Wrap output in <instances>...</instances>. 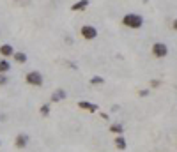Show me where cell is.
<instances>
[{
    "instance_id": "cell-1",
    "label": "cell",
    "mask_w": 177,
    "mask_h": 152,
    "mask_svg": "<svg viewBox=\"0 0 177 152\" xmlns=\"http://www.w3.org/2000/svg\"><path fill=\"white\" fill-rule=\"evenodd\" d=\"M122 25L127 28H140L144 25V18L140 14H135V12H129L126 16L122 18Z\"/></svg>"
},
{
    "instance_id": "cell-9",
    "label": "cell",
    "mask_w": 177,
    "mask_h": 152,
    "mask_svg": "<svg viewBox=\"0 0 177 152\" xmlns=\"http://www.w3.org/2000/svg\"><path fill=\"white\" fill-rule=\"evenodd\" d=\"M11 69V62H7V59H0V74H7Z\"/></svg>"
},
{
    "instance_id": "cell-11",
    "label": "cell",
    "mask_w": 177,
    "mask_h": 152,
    "mask_svg": "<svg viewBox=\"0 0 177 152\" xmlns=\"http://www.w3.org/2000/svg\"><path fill=\"white\" fill-rule=\"evenodd\" d=\"M12 59L16 60L18 64H25V62H27V55H25V53H22V51H14Z\"/></svg>"
},
{
    "instance_id": "cell-14",
    "label": "cell",
    "mask_w": 177,
    "mask_h": 152,
    "mask_svg": "<svg viewBox=\"0 0 177 152\" xmlns=\"http://www.w3.org/2000/svg\"><path fill=\"white\" fill-rule=\"evenodd\" d=\"M115 143H117V147H119V149H126V140H124L122 136H117V138H115Z\"/></svg>"
},
{
    "instance_id": "cell-8",
    "label": "cell",
    "mask_w": 177,
    "mask_h": 152,
    "mask_svg": "<svg viewBox=\"0 0 177 152\" xmlns=\"http://www.w3.org/2000/svg\"><path fill=\"white\" fill-rule=\"evenodd\" d=\"M14 143H16L18 149H25V147H27V143H28V136L27 135H18Z\"/></svg>"
},
{
    "instance_id": "cell-4",
    "label": "cell",
    "mask_w": 177,
    "mask_h": 152,
    "mask_svg": "<svg viewBox=\"0 0 177 152\" xmlns=\"http://www.w3.org/2000/svg\"><path fill=\"white\" fill-rule=\"evenodd\" d=\"M166 53H168V48H166L165 43H154L152 44V55H154V57L163 59V57H166Z\"/></svg>"
},
{
    "instance_id": "cell-7",
    "label": "cell",
    "mask_w": 177,
    "mask_h": 152,
    "mask_svg": "<svg viewBox=\"0 0 177 152\" xmlns=\"http://www.w3.org/2000/svg\"><path fill=\"white\" fill-rule=\"evenodd\" d=\"M62 99H66V90L57 88L55 92L51 94V103H57V101H62Z\"/></svg>"
},
{
    "instance_id": "cell-13",
    "label": "cell",
    "mask_w": 177,
    "mask_h": 152,
    "mask_svg": "<svg viewBox=\"0 0 177 152\" xmlns=\"http://www.w3.org/2000/svg\"><path fill=\"white\" fill-rule=\"evenodd\" d=\"M110 131H112V133H115V135H121L124 129H122L121 124H112V126H110Z\"/></svg>"
},
{
    "instance_id": "cell-15",
    "label": "cell",
    "mask_w": 177,
    "mask_h": 152,
    "mask_svg": "<svg viewBox=\"0 0 177 152\" xmlns=\"http://www.w3.org/2000/svg\"><path fill=\"white\" fill-rule=\"evenodd\" d=\"M39 112H41V115H43V117H46V115H50V104H43Z\"/></svg>"
},
{
    "instance_id": "cell-17",
    "label": "cell",
    "mask_w": 177,
    "mask_h": 152,
    "mask_svg": "<svg viewBox=\"0 0 177 152\" xmlns=\"http://www.w3.org/2000/svg\"><path fill=\"white\" fill-rule=\"evenodd\" d=\"M172 27H174V30H177V18L172 21Z\"/></svg>"
},
{
    "instance_id": "cell-5",
    "label": "cell",
    "mask_w": 177,
    "mask_h": 152,
    "mask_svg": "<svg viewBox=\"0 0 177 152\" xmlns=\"http://www.w3.org/2000/svg\"><path fill=\"white\" fill-rule=\"evenodd\" d=\"M0 53H2V57H7V59H9V57L14 55V48H12L11 44H2V46H0Z\"/></svg>"
},
{
    "instance_id": "cell-6",
    "label": "cell",
    "mask_w": 177,
    "mask_h": 152,
    "mask_svg": "<svg viewBox=\"0 0 177 152\" xmlns=\"http://www.w3.org/2000/svg\"><path fill=\"white\" fill-rule=\"evenodd\" d=\"M87 7H88V0H78L71 6V9L73 11H85Z\"/></svg>"
},
{
    "instance_id": "cell-2",
    "label": "cell",
    "mask_w": 177,
    "mask_h": 152,
    "mask_svg": "<svg viewBox=\"0 0 177 152\" xmlns=\"http://www.w3.org/2000/svg\"><path fill=\"white\" fill-rule=\"evenodd\" d=\"M25 80H27V83H30V85H34V87H41V85H43V76H41V73H37V71L27 73Z\"/></svg>"
},
{
    "instance_id": "cell-3",
    "label": "cell",
    "mask_w": 177,
    "mask_h": 152,
    "mask_svg": "<svg viewBox=\"0 0 177 152\" xmlns=\"http://www.w3.org/2000/svg\"><path fill=\"white\" fill-rule=\"evenodd\" d=\"M80 34H82L83 39H88V41L98 37V30H96L92 25H83V27L80 28Z\"/></svg>"
},
{
    "instance_id": "cell-16",
    "label": "cell",
    "mask_w": 177,
    "mask_h": 152,
    "mask_svg": "<svg viewBox=\"0 0 177 152\" xmlns=\"http://www.w3.org/2000/svg\"><path fill=\"white\" fill-rule=\"evenodd\" d=\"M7 82H9V78H7L6 74H0V87H2V85H7Z\"/></svg>"
},
{
    "instance_id": "cell-10",
    "label": "cell",
    "mask_w": 177,
    "mask_h": 152,
    "mask_svg": "<svg viewBox=\"0 0 177 152\" xmlns=\"http://www.w3.org/2000/svg\"><path fill=\"white\" fill-rule=\"evenodd\" d=\"M78 106H80V108H83V110H88V112H98V106H96V104H92V103H88V101H80V103H78Z\"/></svg>"
},
{
    "instance_id": "cell-12",
    "label": "cell",
    "mask_w": 177,
    "mask_h": 152,
    "mask_svg": "<svg viewBox=\"0 0 177 152\" xmlns=\"http://www.w3.org/2000/svg\"><path fill=\"white\" fill-rule=\"evenodd\" d=\"M101 83H105V78H101V76H92L90 78V85H101Z\"/></svg>"
}]
</instances>
